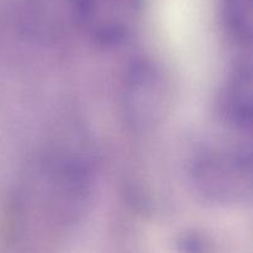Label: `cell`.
<instances>
[{
	"mask_svg": "<svg viewBox=\"0 0 253 253\" xmlns=\"http://www.w3.org/2000/svg\"><path fill=\"white\" fill-rule=\"evenodd\" d=\"M91 192V173L83 161L64 152L41 156L12 192L6 212L10 237L30 251L53 246L78 226Z\"/></svg>",
	"mask_w": 253,
	"mask_h": 253,
	"instance_id": "obj_1",
	"label": "cell"
},
{
	"mask_svg": "<svg viewBox=\"0 0 253 253\" xmlns=\"http://www.w3.org/2000/svg\"><path fill=\"white\" fill-rule=\"evenodd\" d=\"M192 178L200 194L212 203L236 204L251 197V143L244 138L214 143L193 161Z\"/></svg>",
	"mask_w": 253,
	"mask_h": 253,
	"instance_id": "obj_2",
	"label": "cell"
},
{
	"mask_svg": "<svg viewBox=\"0 0 253 253\" xmlns=\"http://www.w3.org/2000/svg\"><path fill=\"white\" fill-rule=\"evenodd\" d=\"M167 96L163 76L152 66L136 67L124 89L128 119L137 126H147L160 119Z\"/></svg>",
	"mask_w": 253,
	"mask_h": 253,
	"instance_id": "obj_4",
	"label": "cell"
},
{
	"mask_svg": "<svg viewBox=\"0 0 253 253\" xmlns=\"http://www.w3.org/2000/svg\"><path fill=\"white\" fill-rule=\"evenodd\" d=\"M250 58L235 63L224 82L219 99L220 113L227 127L250 133L252 121V69Z\"/></svg>",
	"mask_w": 253,
	"mask_h": 253,
	"instance_id": "obj_5",
	"label": "cell"
},
{
	"mask_svg": "<svg viewBox=\"0 0 253 253\" xmlns=\"http://www.w3.org/2000/svg\"><path fill=\"white\" fill-rule=\"evenodd\" d=\"M143 0H72V14L86 37L118 46L132 37L143 16Z\"/></svg>",
	"mask_w": 253,
	"mask_h": 253,
	"instance_id": "obj_3",
	"label": "cell"
},
{
	"mask_svg": "<svg viewBox=\"0 0 253 253\" xmlns=\"http://www.w3.org/2000/svg\"><path fill=\"white\" fill-rule=\"evenodd\" d=\"M221 19L234 43L249 48L252 41V0H221Z\"/></svg>",
	"mask_w": 253,
	"mask_h": 253,
	"instance_id": "obj_6",
	"label": "cell"
}]
</instances>
